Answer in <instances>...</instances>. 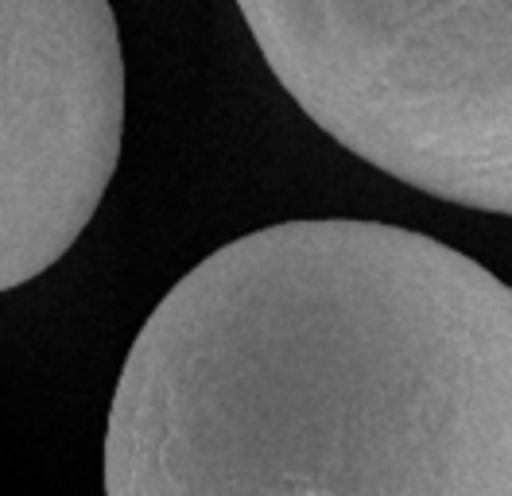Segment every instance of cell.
<instances>
[{"instance_id":"1","label":"cell","mask_w":512,"mask_h":496,"mask_svg":"<svg viewBox=\"0 0 512 496\" xmlns=\"http://www.w3.org/2000/svg\"><path fill=\"white\" fill-rule=\"evenodd\" d=\"M101 465L109 496L512 493V287L384 221L245 233L140 326Z\"/></svg>"},{"instance_id":"2","label":"cell","mask_w":512,"mask_h":496,"mask_svg":"<svg viewBox=\"0 0 512 496\" xmlns=\"http://www.w3.org/2000/svg\"><path fill=\"white\" fill-rule=\"evenodd\" d=\"M268 70L346 152L512 217V0H237Z\"/></svg>"},{"instance_id":"3","label":"cell","mask_w":512,"mask_h":496,"mask_svg":"<svg viewBox=\"0 0 512 496\" xmlns=\"http://www.w3.org/2000/svg\"><path fill=\"white\" fill-rule=\"evenodd\" d=\"M125 55L109 0H0V295L55 268L113 183Z\"/></svg>"}]
</instances>
